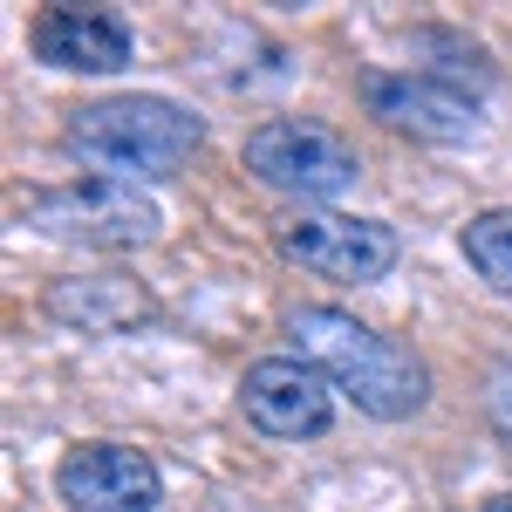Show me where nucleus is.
I'll use <instances>...</instances> for the list:
<instances>
[{"label":"nucleus","mask_w":512,"mask_h":512,"mask_svg":"<svg viewBox=\"0 0 512 512\" xmlns=\"http://www.w3.org/2000/svg\"><path fill=\"white\" fill-rule=\"evenodd\" d=\"M55 492L69 512H158L164 478L137 444H82L55 465Z\"/></svg>","instance_id":"obj_8"},{"label":"nucleus","mask_w":512,"mask_h":512,"mask_svg":"<svg viewBox=\"0 0 512 512\" xmlns=\"http://www.w3.org/2000/svg\"><path fill=\"white\" fill-rule=\"evenodd\" d=\"M246 171L287 198H335L362 178V158L342 130L308 117H274L260 130H246Z\"/></svg>","instance_id":"obj_4"},{"label":"nucleus","mask_w":512,"mask_h":512,"mask_svg":"<svg viewBox=\"0 0 512 512\" xmlns=\"http://www.w3.org/2000/svg\"><path fill=\"white\" fill-rule=\"evenodd\" d=\"M198 144H205V123L178 110L171 96H103V103L69 110V130H62V151L89 178H117V185L185 171Z\"/></svg>","instance_id":"obj_2"},{"label":"nucleus","mask_w":512,"mask_h":512,"mask_svg":"<svg viewBox=\"0 0 512 512\" xmlns=\"http://www.w3.org/2000/svg\"><path fill=\"white\" fill-rule=\"evenodd\" d=\"M280 253L335 287H369L396 267V233L383 219H349V212H301L280 226Z\"/></svg>","instance_id":"obj_5"},{"label":"nucleus","mask_w":512,"mask_h":512,"mask_svg":"<svg viewBox=\"0 0 512 512\" xmlns=\"http://www.w3.org/2000/svg\"><path fill=\"white\" fill-rule=\"evenodd\" d=\"M294 342H301V362H315L321 376L376 424H403V417H417L431 403L424 355L403 349L383 328H369V321H355L349 308H301Z\"/></svg>","instance_id":"obj_1"},{"label":"nucleus","mask_w":512,"mask_h":512,"mask_svg":"<svg viewBox=\"0 0 512 512\" xmlns=\"http://www.w3.org/2000/svg\"><path fill=\"white\" fill-rule=\"evenodd\" d=\"M28 41H35V62H48V69L117 76L123 62H130V28L110 7H48Z\"/></svg>","instance_id":"obj_9"},{"label":"nucleus","mask_w":512,"mask_h":512,"mask_svg":"<svg viewBox=\"0 0 512 512\" xmlns=\"http://www.w3.org/2000/svg\"><path fill=\"white\" fill-rule=\"evenodd\" d=\"M28 226L48 239H69V246H89V253H137L164 233V212L137 185L76 178V185H48L28 198Z\"/></svg>","instance_id":"obj_3"},{"label":"nucleus","mask_w":512,"mask_h":512,"mask_svg":"<svg viewBox=\"0 0 512 512\" xmlns=\"http://www.w3.org/2000/svg\"><path fill=\"white\" fill-rule=\"evenodd\" d=\"M362 103H369V117H383L403 137H424V144L478 137V96L437 69H403V76L376 69V76H362Z\"/></svg>","instance_id":"obj_7"},{"label":"nucleus","mask_w":512,"mask_h":512,"mask_svg":"<svg viewBox=\"0 0 512 512\" xmlns=\"http://www.w3.org/2000/svg\"><path fill=\"white\" fill-rule=\"evenodd\" d=\"M48 308H55L62 321H82L89 335H110V328H123V321L151 315V301H144V294H130L123 280H89V287L62 280V287H48Z\"/></svg>","instance_id":"obj_10"},{"label":"nucleus","mask_w":512,"mask_h":512,"mask_svg":"<svg viewBox=\"0 0 512 512\" xmlns=\"http://www.w3.org/2000/svg\"><path fill=\"white\" fill-rule=\"evenodd\" d=\"M485 417H492V437L512 451V362H499L485 376Z\"/></svg>","instance_id":"obj_12"},{"label":"nucleus","mask_w":512,"mask_h":512,"mask_svg":"<svg viewBox=\"0 0 512 512\" xmlns=\"http://www.w3.org/2000/svg\"><path fill=\"white\" fill-rule=\"evenodd\" d=\"M239 410L246 424L274 444H301V437H321L328 417H335V383L321 376L315 362L301 355H267L239 376Z\"/></svg>","instance_id":"obj_6"},{"label":"nucleus","mask_w":512,"mask_h":512,"mask_svg":"<svg viewBox=\"0 0 512 512\" xmlns=\"http://www.w3.org/2000/svg\"><path fill=\"white\" fill-rule=\"evenodd\" d=\"M485 512H512V492H499V499H485Z\"/></svg>","instance_id":"obj_13"},{"label":"nucleus","mask_w":512,"mask_h":512,"mask_svg":"<svg viewBox=\"0 0 512 512\" xmlns=\"http://www.w3.org/2000/svg\"><path fill=\"white\" fill-rule=\"evenodd\" d=\"M458 246H465V260H472V274L485 280V287L512 294V205H492V212L465 219Z\"/></svg>","instance_id":"obj_11"}]
</instances>
